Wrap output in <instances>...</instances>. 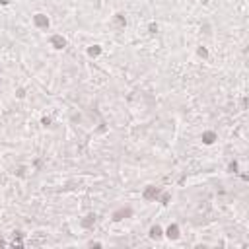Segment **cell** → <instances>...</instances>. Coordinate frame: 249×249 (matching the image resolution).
<instances>
[{
	"mask_svg": "<svg viewBox=\"0 0 249 249\" xmlns=\"http://www.w3.org/2000/svg\"><path fill=\"white\" fill-rule=\"evenodd\" d=\"M158 193H160V191H158L156 187H150V189L144 193V198H148V201H150V198H156V197H158Z\"/></svg>",
	"mask_w": 249,
	"mask_h": 249,
	"instance_id": "obj_5",
	"label": "cell"
},
{
	"mask_svg": "<svg viewBox=\"0 0 249 249\" xmlns=\"http://www.w3.org/2000/svg\"><path fill=\"white\" fill-rule=\"evenodd\" d=\"M33 22H35V25L41 29H47L49 27V18L45 14H35L33 16Z\"/></svg>",
	"mask_w": 249,
	"mask_h": 249,
	"instance_id": "obj_1",
	"label": "cell"
},
{
	"mask_svg": "<svg viewBox=\"0 0 249 249\" xmlns=\"http://www.w3.org/2000/svg\"><path fill=\"white\" fill-rule=\"evenodd\" d=\"M0 2H2V4H8V2H10V0H0Z\"/></svg>",
	"mask_w": 249,
	"mask_h": 249,
	"instance_id": "obj_11",
	"label": "cell"
},
{
	"mask_svg": "<svg viewBox=\"0 0 249 249\" xmlns=\"http://www.w3.org/2000/svg\"><path fill=\"white\" fill-rule=\"evenodd\" d=\"M89 56H95V55H99V47H94V49H89Z\"/></svg>",
	"mask_w": 249,
	"mask_h": 249,
	"instance_id": "obj_9",
	"label": "cell"
},
{
	"mask_svg": "<svg viewBox=\"0 0 249 249\" xmlns=\"http://www.w3.org/2000/svg\"><path fill=\"white\" fill-rule=\"evenodd\" d=\"M235 169H237V164H235V162H234V164H230V171H235Z\"/></svg>",
	"mask_w": 249,
	"mask_h": 249,
	"instance_id": "obj_10",
	"label": "cell"
},
{
	"mask_svg": "<svg viewBox=\"0 0 249 249\" xmlns=\"http://www.w3.org/2000/svg\"><path fill=\"white\" fill-rule=\"evenodd\" d=\"M51 43H53V47H55V49H62V47H66V39H64V37H61V35H55V37L51 39Z\"/></svg>",
	"mask_w": 249,
	"mask_h": 249,
	"instance_id": "obj_3",
	"label": "cell"
},
{
	"mask_svg": "<svg viewBox=\"0 0 249 249\" xmlns=\"http://www.w3.org/2000/svg\"><path fill=\"white\" fill-rule=\"evenodd\" d=\"M165 235H167L169 240H177V237H179V226L177 224L169 226L167 230H165Z\"/></svg>",
	"mask_w": 249,
	"mask_h": 249,
	"instance_id": "obj_2",
	"label": "cell"
},
{
	"mask_svg": "<svg viewBox=\"0 0 249 249\" xmlns=\"http://www.w3.org/2000/svg\"><path fill=\"white\" fill-rule=\"evenodd\" d=\"M214 138H216V134H214V132H204V134H202V140H204V144H212V142H214Z\"/></svg>",
	"mask_w": 249,
	"mask_h": 249,
	"instance_id": "obj_6",
	"label": "cell"
},
{
	"mask_svg": "<svg viewBox=\"0 0 249 249\" xmlns=\"http://www.w3.org/2000/svg\"><path fill=\"white\" fill-rule=\"evenodd\" d=\"M94 220H95V216H92V214H89V216H86V220H82V226H86V228H88V226L94 224Z\"/></svg>",
	"mask_w": 249,
	"mask_h": 249,
	"instance_id": "obj_8",
	"label": "cell"
},
{
	"mask_svg": "<svg viewBox=\"0 0 249 249\" xmlns=\"http://www.w3.org/2000/svg\"><path fill=\"white\" fill-rule=\"evenodd\" d=\"M131 214V208H127V210H119L115 212V220H121V216H128Z\"/></svg>",
	"mask_w": 249,
	"mask_h": 249,
	"instance_id": "obj_7",
	"label": "cell"
},
{
	"mask_svg": "<svg viewBox=\"0 0 249 249\" xmlns=\"http://www.w3.org/2000/svg\"><path fill=\"white\" fill-rule=\"evenodd\" d=\"M162 235H164V232H162L160 226H152V228H150V237H152V240H160Z\"/></svg>",
	"mask_w": 249,
	"mask_h": 249,
	"instance_id": "obj_4",
	"label": "cell"
}]
</instances>
